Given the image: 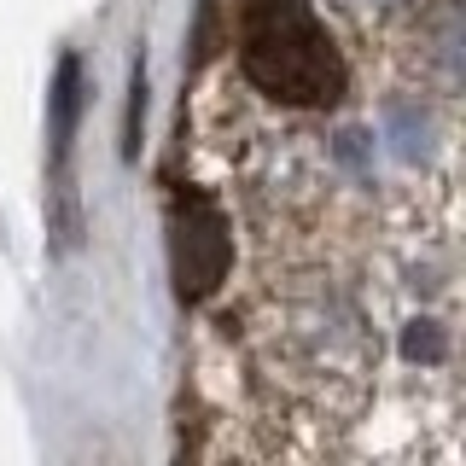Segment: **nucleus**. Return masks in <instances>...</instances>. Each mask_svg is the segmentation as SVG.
Returning a JSON list of instances; mask_svg holds the SVG:
<instances>
[{
    "label": "nucleus",
    "mask_w": 466,
    "mask_h": 466,
    "mask_svg": "<svg viewBox=\"0 0 466 466\" xmlns=\"http://www.w3.org/2000/svg\"><path fill=\"white\" fill-rule=\"evenodd\" d=\"M233 53H239L245 82L291 111H327L350 87V65L315 0H245Z\"/></svg>",
    "instance_id": "1"
},
{
    "label": "nucleus",
    "mask_w": 466,
    "mask_h": 466,
    "mask_svg": "<svg viewBox=\"0 0 466 466\" xmlns=\"http://www.w3.org/2000/svg\"><path fill=\"white\" fill-rule=\"evenodd\" d=\"M169 268H175V291L187 303H204L233 268V233L222 204L198 187H181L169 198Z\"/></svg>",
    "instance_id": "2"
},
{
    "label": "nucleus",
    "mask_w": 466,
    "mask_h": 466,
    "mask_svg": "<svg viewBox=\"0 0 466 466\" xmlns=\"http://www.w3.org/2000/svg\"><path fill=\"white\" fill-rule=\"evenodd\" d=\"M344 12H356V18H385V12H397L408 6V0H339Z\"/></svg>",
    "instance_id": "3"
}]
</instances>
